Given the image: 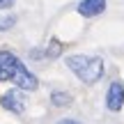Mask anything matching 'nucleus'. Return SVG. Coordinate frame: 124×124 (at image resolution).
<instances>
[{
	"label": "nucleus",
	"instance_id": "obj_8",
	"mask_svg": "<svg viewBox=\"0 0 124 124\" xmlns=\"http://www.w3.org/2000/svg\"><path fill=\"white\" fill-rule=\"evenodd\" d=\"M44 53H46V58H48V60H55L58 55H62V44H60L58 39H51V44L46 46Z\"/></svg>",
	"mask_w": 124,
	"mask_h": 124
},
{
	"label": "nucleus",
	"instance_id": "obj_10",
	"mask_svg": "<svg viewBox=\"0 0 124 124\" xmlns=\"http://www.w3.org/2000/svg\"><path fill=\"white\" fill-rule=\"evenodd\" d=\"M14 5V0H0V9H9Z\"/></svg>",
	"mask_w": 124,
	"mask_h": 124
},
{
	"label": "nucleus",
	"instance_id": "obj_3",
	"mask_svg": "<svg viewBox=\"0 0 124 124\" xmlns=\"http://www.w3.org/2000/svg\"><path fill=\"white\" fill-rule=\"evenodd\" d=\"M122 106H124V83L122 80H115L106 90V108L110 113H120Z\"/></svg>",
	"mask_w": 124,
	"mask_h": 124
},
{
	"label": "nucleus",
	"instance_id": "obj_2",
	"mask_svg": "<svg viewBox=\"0 0 124 124\" xmlns=\"http://www.w3.org/2000/svg\"><path fill=\"white\" fill-rule=\"evenodd\" d=\"M0 103H2V108H7L9 113H16V115H21L23 110H25L28 106V99L25 94H23V90H9V92H5L2 97H0Z\"/></svg>",
	"mask_w": 124,
	"mask_h": 124
},
{
	"label": "nucleus",
	"instance_id": "obj_1",
	"mask_svg": "<svg viewBox=\"0 0 124 124\" xmlns=\"http://www.w3.org/2000/svg\"><path fill=\"white\" fill-rule=\"evenodd\" d=\"M67 67H69L71 74H76V78H80L85 85H94L101 80L103 71H106V67H103V60L99 58V55H69V58L64 60Z\"/></svg>",
	"mask_w": 124,
	"mask_h": 124
},
{
	"label": "nucleus",
	"instance_id": "obj_7",
	"mask_svg": "<svg viewBox=\"0 0 124 124\" xmlns=\"http://www.w3.org/2000/svg\"><path fill=\"white\" fill-rule=\"evenodd\" d=\"M71 101H74V99H71V94L64 92V90H53V92H51V103H53V106H58V108H67Z\"/></svg>",
	"mask_w": 124,
	"mask_h": 124
},
{
	"label": "nucleus",
	"instance_id": "obj_6",
	"mask_svg": "<svg viewBox=\"0 0 124 124\" xmlns=\"http://www.w3.org/2000/svg\"><path fill=\"white\" fill-rule=\"evenodd\" d=\"M76 12L85 18H94V16H101L106 12V0H80Z\"/></svg>",
	"mask_w": 124,
	"mask_h": 124
},
{
	"label": "nucleus",
	"instance_id": "obj_9",
	"mask_svg": "<svg viewBox=\"0 0 124 124\" xmlns=\"http://www.w3.org/2000/svg\"><path fill=\"white\" fill-rule=\"evenodd\" d=\"M14 25H16V16H14V14H2V16H0V32L12 30Z\"/></svg>",
	"mask_w": 124,
	"mask_h": 124
},
{
	"label": "nucleus",
	"instance_id": "obj_5",
	"mask_svg": "<svg viewBox=\"0 0 124 124\" xmlns=\"http://www.w3.org/2000/svg\"><path fill=\"white\" fill-rule=\"evenodd\" d=\"M21 60L9 51H0V80H12Z\"/></svg>",
	"mask_w": 124,
	"mask_h": 124
},
{
	"label": "nucleus",
	"instance_id": "obj_11",
	"mask_svg": "<svg viewBox=\"0 0 124 124\" xmlns=\"http://www.w3.org/2000/svg\"><path fill=\"white\" fill-rule=\"evenodd\" d=\"M58 124H80V122H76V120H71V117H64V120H60Z\"/></svg>",
	"mask_w": 124,
	"mask_h": 124
},
{
	"label": "nucleus",
	"instance_id": "obj_4",
	"mask_svg": "<svg viewBox=\"0 0 124 124\" xmlns=\"http://www.w3.org/2000/svg\"><path fill=\"white\" fill-rule=\"evenodd\" d=\"M12 83L16 85L18 90H23V92H32V90H37L39 80H37V76L21 62V64H18V69H16V74H14V78H12Z\"/></svg>",
	"mask_w": 124,
	"mask_h": 124
}]
</instances>
